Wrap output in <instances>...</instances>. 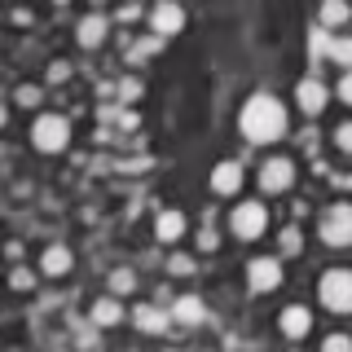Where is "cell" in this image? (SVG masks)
<instances>
[{"label":"cell","instance_id":"2e32d148","mask_svg":"<svg viewBox=\"0 0 352 352\" xmlns=\"http://www.w3.org/2000/svg\"><path fill=\"white\" fill-rule=\"evenodd\" d=\"M128 317H132V326H137V330H146V335H163V330L172 326V317L163 313L159 304H137Z\"/></svg>","mask_w":352,"mask_h":352},{"label":"cell","instance_id":"1f68e13d","mask_svg":"<svg viewBox=\"0 0 352 352\" xmlns=\"http://www.w3.org/2000/svg\"><path fill=\"white\" fill-rule=\"evenodd\" d=\"M132 97H141V84L137 80H124V88H119V102H132Z\"/></svg>","mask_w":352,"mask_h":352},{"label":"cell","instance_id":"603a6c76","mask_svg":"<svg viewBox=\"0 0 352 352\" xmlns=\"http://www.w3.org/2000/svg\"><path fill=\"white\" fill-rule=\"evenodd\" d=\"M14 106H22V110L44 106V88H40V84H18V88H14Z\"/></svg>","mask_w":352,"mask_h":352},{"label":"cell","instance_id":"6da1fadb","mask_svg":"<svg viewBox=\"0 0 352 352\" xmlns=\"http://www.w3.org/2000/svg\"><path fill=\"white\" fill-rule=\"evenodd\" d=\"M286 124H291V119H286V106L273 93L247 97L242 110H238V128H242V137H247L251 146H273V141H282Z\"/></svg>","mask_w":352,"mask_h":352},{"label":"cell","instance_id":"8992f818","mask_svg":"<svg viewBox=\"0 0 352 352\" xmlns=\"http://www.w3.org/2000/svg\"><path fill=\"white\" fill-rule=\"evenodd\" d=\"M260 190L264 194H291L295 190V163L273 154V159L260 163Z\"/></svg>","mask_w":352,"mask_h":352},{"label":"cell","instance_id":"7a4b0ae2","mask_svg":"<svg viewBox=\"0 0 352 352\" xmlns=\"http://www.w3.org/2000/svg\"><path fill=\"white\" fill-rule=\"evenodd\" d=\"M66 141H71V119H66V115L44 110V115L31 119V146H36L40 154H62Z\"/></svg>","mask_w":352,"mask_h":352},{"label":"cell","instance_id":"9a60e30c","mask_svg":"<svg viewBox=\"0 0 352 352\" xmlns=\"http://www.w3.org/2000/svg\"><path fill=\"white\" fill-rule=\"evenodd\" d=\"M154 238H159L163 247H176V242L185 238V212H176V207H163L159 220H154Z\"/></svg>","mask_w":352,"mask_h":352},{"label":"cell","instance_id":"ba28073f","mask_svg":"<svg viewBox=\"0 0 352 352\" xmlns=\"http://www.w3.org/2000/svg\"><path fill=\"white\" fill-rule=\"evenodd\" d=\"M207 185H212V194H220V198H238L242 185H247V172H242L238 159H220L212 168V176H207Z\"/></svg>","mask_w":352,"mask_h":352},{"label":"cell","instance_id":"484cf974","mask_svg":"<svg viewBox=\"0 0 352 352\" xmlns=\"http://www.w3.org/2000/svg\"><path fill=\"white\" fill-rule=\"evenodd\" d=\"M168 273H181V278H185V273H194V260L185 256V251H172V256H168Z\"/></svg>","mask_w":352,"mask_h":352},{"label":"cell","instance_id":"4fadbf2b","mask_svg":"<svg viewBox=\"0 0 352 352\" xmlns=\"http://www.w3.org/2000/svg\"><path fill=\"white\" fill-rule=\"evenodd\" d=\"M326 102H330V88H326L322 80H300V88H295V106H300L308 119L322 115Z\"/></svg>","mask_w":352,"mask_h":352},{"label":"cell","instance_id":"5bb4252c","mask_svg":"<svg viewBox=\"0 0 352 352\" xmlns=\"http://www.w3.org/2000/svg\"><path fill=\"white\" fill-rule=\"evenodd\" d=\"M124 304H119V295H102V300H93V308H88V322H93L97 330H110V326H119V322H124Z\"/></svg>","mask_w":352,"mask_h":352},{"label":"cell","instance_id":"5b68a950","mask_svg":"<svg viewBox=\"0 0 352 352\" xmlns=\"http://www.w3.org/2000/svg\"><path fill=\"white\" fill-rule=\"evenodd\" d=\"M326 247H352V203H330L322 212V225H317Z\"/></svg>","mask_w":352,"mask_h":352},{"label":"cell","instance_id":"52a82bcc","mask_svg":"<svg viewBox=\"0 0 352 352\" xmlns=\"http://www.w3.org/2000/svg\"><path fill=\"white\" fill-rule=\"evenodd\" d=\"M247 286L256 295H269L282 286V256H256L247 264Z\"/></svg>","mask_w":352,"mask_h":352},{"label":"cell","instance_id":"d6986e66","mask_svg":"<svg viewBox=\"0 0 352 352\" xmlns=\"http://www.w3.org/2000/svg\"><path fill=\"white\" fill-rule=\"evenodd\" d=\"M304 251V234H300V225H286L282 234H278V256L282 260H295Z\"/></svg>","mask_w":352,"mask_h":352},{"label":"cell","instance_id":"cb8c5ba5","mask_svg":"<svg viewBox=\"0 0 352 352\" xmlns=\"http://www.w3.org/2000/svg\"><path fill=\"white\" fill-rule=\"evenodd\" d=\"M9 286H14V291H36V269H27V264H14V269H9Z\"/></svg>","mask_w":352,"mask_h":352},{"label":"cell","instance_id":"277c9868","mask_svg":"<svg viewBox=\"0 0 352 352\" xmlns=\"http://www.w3.org/2000/svg\"><path fill=\"white\" fill-rule=\"evenodd\" d=\"M317 295L330 313H352V269H326L317 282Z\"/></svg>","mask_w":352,"mask_h":352},{"label":"cell","instance_id":"e575fe53","mask_svg":"<svg viewBox=\"0 0 352 352\" xmlns=\"http://www.w3.org/2000/svg\"><path fill=\"white\" fill-rule=\"evenodd\" d=\"M9 124V106H0V128H5Z\"/></svg>","mask_w":352,"mask_h":352},{"label":"cell","instance_id":"ac0fdd59","mask_svg":"<svg viewBox=\"0 0 352 352\" xmlns=\"http://www.w3.org/2000/svg\"><path fill=\"white\" fill-rule=\"evenodd\" d=\"M352 18V5L348 0H322V9H317V22H322V27H344V22Z\"/></svg>","mask_w":352,"mask_h":352},{"label":"cell","instance_id":"30bf717a","mask_svg":"<svg viewBox=\"0 0 352 352\" xmlns=\"http://www.w3.org/2000/svg\"><path fill=\"white\" fill-rule=\"evenodd\" d=\"M181 27H185V9L176 5V0H159V5L150 9V31H154V36L168 40V36H176Z\"/></svg>","mask_w":352,"mask_h":352},{"label":"cell","instance_id":"7402d4cb","mask_svg":"<svg viewBox=\"0 0 352 352\" xmlns=\"http://www.w3.org/2000/svg\"><path fill=\"white\" fill-rule=\"evenodd\" d=\"M326 58L335 62V66H352V36H330V44H326Z\"/></svg>","mask_w":352,"mask_h":352},{"label":"cell","instance_id":"83f0119b","mask_svg":"<svg viewBox=\"0 0 352 352\" xmlns=\"http://www.w3.org/2000/svg\"><path fill=\"white\" fill-rule=\"evenodd\" d=\"M335 146L344 150V154H352V119H344V124L335 128Z\"/></svg>","mask_w":352,"mask_h":352},{"label":"cell","instance_id":"836d02e7","mask_svg":"<svg viewBox=\"0 0 352 352\" xmlns=\"http://www.w3.org/2000/svg\"><path fill=\"white\" fill-rule=\"evenodd\" d=\"M335 190H352V176L348 172H335Z\"/></svg>","mask_w":352,"mask_h":352},{"label":"cell","instance_id":"d4e9b609","mask_svg":"<svg viewBox=\"0 0 352 352\" xmlns=\"http://www.w3.org/2000/svg\"><path fill=\"white\" fill-rule=\"evenodd\" d=\"M194 242H198V251H207V256H212V251L220 247V234H216L212 225H203V229H198V234H194Z\"/></svg>","mask_w":352,"mask_h":352},{"label":"cell","instance_id":"f1b7e54d","mask_svg":"<svg viewBox=\"0 0 352 352\" xmlns=\"http://www.w3.org/2000/svg\"><path fill=\"white\" fill-rule=\"evenodd\" d=\"M66 80H71V62H49V84H66Z\"/></svg>","mask_w":352,"mask_h":352},{"label":"cell","instance_id":"e0dca14e","mask_svg":"<svg viewBox=\"0 0 352 352\" xmlns=\"http://www.w3.org/2000/svg\"><path fill=\"white\" fill-rule=\"evenodd\" d=\"M168 317H172L176 326H198V322L207 317V308H203V300H198V295H181V300H172Z\"/></svg>","mask_w":352,"mask_h":352},{"label":"cell","instance_id":"4dcf8cb0","mask_svg":"<svg viewBox=\"0 0 352 352\" xmlns=\"http://www.w3.org/2000/svg\"><path fill=\"white\" fill-rule=\"evenodd\" d=\"M141 18V5L137 0H128V5H119V22H137Z\"/></svg>","mask_w":352,"mask_h":352},{"label":"cell","instance_id":"8fae6325","mask_svg":"<svg viewBox=\"0 0 352 352\" xmlns=\"http://www.w3.org/2000/svg\"><path fill=\"white\" fill-rule=\"evenodd\" d=\"M110 36V18L102 14V9H93V14L80 18V27H75V40H80V49H102Z\"/></svg>","mask_w":352,"mask_h":352},{"label":"cell","instance_id":"8d00e7d4","mask_svg":"<svg viewBox=\"0 0 352 352\" xmlns=\"http://www.w3.org/2000/svg\"><path fill=\"white\" fill-rule=\"evenodd\" d=\"M93 5H97V9H102V5H106V0H93Z\"/></svg>","mask_w":352,"mask_h":352},{"label":"cell","instance_id":"d6a6232c","mask_svg":"<svg viewBox=\"0 0 352 352\" xmlns=\"http://www.w3.org/2000/svg\"><path fill=\"white\" fill-rule=\"evenodd\" d=\"M5 260H9V264H18V260H22V242H18V238H9V242H5Z\"/></svg>","mask_w":352,"mask_h":352},{"label":"cell","instance_id":"f546056e","mask_svg":"<svg viewBox=\"0 0 352 352\" xmlns=\"http://www.w3.org/2000/svg\"><path fill=\"white\" fill-rule=\"evenodd\" d=\"M322 348H326V352H344V348H352V339H348V335H326Z\"/></svg>","mask_w":352,"mask_h":352},{"label":"cell","instance_id":"4316f807","mask_svg":"<svg viewBox=\"0 0 352 352\" xmlns=\"http://www.w3.org/2000/svg\"><path fill=\"white\" fill-rule=\"evenodd\" d=\"M335 97H339L344 106H352V66H348L344 75H339V84H335Z\"/></svg>","mask_w":352,"mask_h":352},{"label":"cell","instance_id":"9c48e42d","mask_svg":"<svg viewBox=\"0 0 352 352\" xmlns=\"http://www.w3.org/2000/svg\"><path fill=\"white\" fill-rule=\"evenodd\" d=\"M308 330H313V308L308 304H286L278 313V335L282 339H308Z\"/></svg>","mask_w":352,"mask_h":352},{"label":"cell","instance_id":"44dd1931","mask_svg":"<svg viewBox=\"0 0 352 352\" xmlns=\"http://www.w3.org/2000/svg\"><path fill=\"white\" fill-rule=\"evenodd\" d=\"M159 49H163V36H154V31H150L146 40H132V44H128V62L137 66V62H146V58H154V53H159Z\"/></svg>","mask_w":352,"mask_h":352},{"label":"cell","instance_id":"d590c367","mask_svg":"<svg viewBox=\"0 0 352 352\" xmlns=\"http://www.w3.org/2000/svg\"><path fill=\"white\" fill-rule=\"evenodd\" d=\"M53 5H71V0H53Z\"/></svg>","mask_w":352,"mask_h":352},{"label":"cell","instance_id":"3957f363","mask_svg":"<svg viewBox=\"0 0 352 352\" xmlns=\"http://www.w3.org/2000/svg\"><path fill=\"white\" fill-rule=\"evenodd\" d=\"M229 229H234V238H242V242H256L264 229H269V207H264L260 198H242V203H234V212H229Z\"/></svg>","mask_w":352,"mask_h":352},{"label":"cell","instance_id":"7c38bea8","mask_svg":"<svg viewBox=\"0 0 352 352\" xmlns=\"http://www.w3.org/2000/svg\"><path fill=\"white\" fill-rule=\"evenodd\" d=\"M71 269H75V251L66 247V242H49V247L40 251V273L44 278H66Z\"/></svg>","mask_w":352,"mask_h":352},{"label":"cell","instance_id":"ffe728a7","mask_svg":"<svg viewBox=\"0 0 352 352\" xmlns=\"http://www.w3.org/2000/svg\"><path fill=\"white\" fill-rule=\"evenodd\" d=\"M106 291L124 300V295H132V291H137V273H132V269H110V278H106Z\"/></svg>","mask_w":352,"mask_h":352}]
</instances>
